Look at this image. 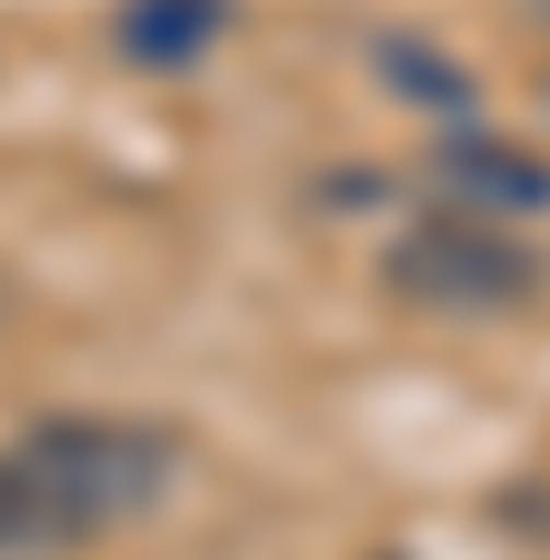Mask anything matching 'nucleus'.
Segmentation results:
<instances>
[{
  "label": "nucleus",
  "instance_id": "obj_1",
  "mask_svg": "<svg viewBox=\"0 0 550 560\" xmlns=\"http://www.w3.org/2000/svg\"><path fill=\"white\" fill-rule=\"evenodd\" d=\"M550 260L491 221V210H431V221H410L390 250H381V291L431 311V320H501V311H530L540 301Z\"/></svg>",
  "mask_w": 550,
  "mask_h": 560
},
{
  "label": "nucleus",
  "instance_id": "obj_8",
  "mask_svg": "<svg viewBox=\"0 0 550 560\" xmlns=\"http://www.w3.org/2000/svg\"><path fill=\"white\" fill-rule=\"evenodd\" d=\"M540 101H550V81H540Z\"/></svg>",
  "mask_w": 550,
  "mask_h": 560
},
{
  "label": "nucleus",
  "instance_id": "obj_2",
  "mask_svg": "<svg viewBox=\"0 0 550 560\" xmlns=\"http://www.w3.org/2000/svg\"><path fill=\"white\" fill-rule=\"evenodd\" d=\"M21 460L40 470L50 511L71 540H101L120 521H141L161 490H171V431H151V420H40V431L21 441Z\"/></svg>",
  "mask_w": 550,
  "mask_h": 560
},
{
  "label": "nucleus",
  "instance_id": "obj_4",
  "mask_svg": "<svg viewBox=\"0 0 550 560\" xmlns=\"http://www.w3.org/2000/svg\"><path fill=\"white\" fill-rule=\"evenodd\" d=\"M231 21V0H120V60H141V70H190L200 50L221 40Z\"/></svg>",
  "mask_w": 550,
  "mask_h": 560
},
{
  "label": "nucleus",
  "instance_id": "obj_6",
  "mask_svg": "<svg viewBox=\"0 0 550 560\" xmlns=\"http://www.w3.org/2000/svg\"><path fill=\"white\" fill-rule=\"evenodd\" d=\"M381 70H390V91H410V101H441V110L470 101V70H450V60L421 50V40H381Z\"/></svg>",
  "mask_w": 550,
  "mask_h": 560
},
{
  "label": "nucleus",
  "instance_id": "obj_7",
  "mask_svg": "<svg viewBox=\"0 0 550 560\" xmlns=\"http://www.w3.org/2000/svg\"><path fill=\"white\" fill-rule=\"evenodd\" d=\"M530 11H540V21H550V0H530Z\"/></svg>",
  "mask_w": 550,
  "mask_h": 560
},
{
  "label": "nucleus",
  "instance_id": "obj_3",
  "mask_svg": "<svg viewBox=\"0 0 550 560\" xmlns=\"http://www.w3.org/2000/svg\"><path fill=\"white\" fill-rule=\"evenodd\" d=\"M431 180H441V190H460L470 210H491V221L550 210V171H540L530 151H511V140H491V130H460V140H441V151H431Z\"/></svg>",
  "mask_w": 550,
  "mask_h": 560
},
{
  "label": "nucleus",
  "instance_id": "obj_5",
  "mask_svg": "<svg viewBox=\"0 0 550 560\" xmlns=\"http://www.w3.org/2000/svg\"><path fill=\"white\" fill-rule=\"evenodd\" d=\"M60 550H81V540L60 530L40 470H31L21 441H11V451H0V560H60Z\"/></svg>",
  "mask_w": 550,
  "mask_h": 560
}]
</instances>
